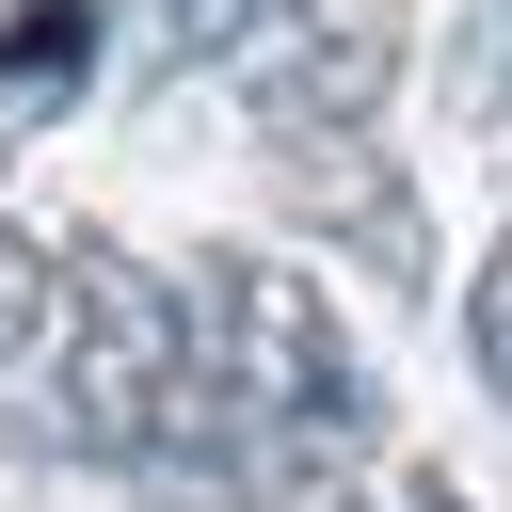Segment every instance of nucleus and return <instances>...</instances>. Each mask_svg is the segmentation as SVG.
<instances>
[{"instance_id": "obj_7", "label": "nucleus", "mask_w": 512, "mask_h": 512, "mask_svg": "<svg viewBox=\"0 0 512 512\" xmlns=\"http://www.w3.org/2000/svg\"><path fill=\"white\" fill-rule=\"evenodd\" d=\"M496 352H512V272H496V256H480V272H464V368H480V384H496Z\"/></svg>"}, {"instance_id": "obj_4", "label": "nucleus", "mask_w": 512, "mask_h": 512, "mask_svg": "<svg viewBox=\"0 0 512 512\" xmlns=\"http://www.w3.org/2000/svg\"><path fill=\"white\" fill-rule=\"evenodd\" d=\"M256 144H272V176H288V192H320V208L352 224V256H368L384 288H416V272H432V224H416V192L368 160V128H256Z\"/></svg>"}, {"instance_id": "obj_3", "label": "nucleus", "mask_w": 512, "mask_h": 512, "mask_svg": "<svg viewBox=\"0 0 512 512\" xmlns=\"http://www.w3.org/2000/svg\"><path fill=\"white\" fill-rule=\"evenodd\" d=\"M240 48H256V32H240ZM400 48H416L400 0H304V16L256 48V128H384Z\"/></svg>"}, {"instance_id": "obj_5", "label": "nucleus", "mask_w": 512, "mask_h": 512, "mask_svg": "<svg viewBox=\"0 0 512 512\" xmlns=\"http://www.w3.org/2000/svg\"><path fill=\"white\" fill-rule=\"evenodd\" d=\"M112 16H128V0H0V144H16V128H48V112H80V80H96Z\"/></svg>"}, {"instance_id": "obj_8", "label": "nucleus", "mask_w": 512, "mask_h": 512, "mask_svg": "<svg viewBox=\"0 0 512 512\" xmlns=\"http://www.w3.org/2000/svg\"><path fill=\"white\" fill-rule=\"evenodd\" d=\"M32 304H48V240H32V224H0V352L32 336Z\"/></svg>"}, {"instance_id": "obj_9", "label": "nucleus", "mask_w": 512, "mask_h": 512, "mask_svg": "<svg viewBox=\"0 0 512 512\" xmlns=\"http://www.w3.org/2000/svg\"><path fill=\"white\" fill-rule=\"evenodd\" d=\"M144 480H160L144 512H240V496H224V464H144Z\"/></svg>"}, {"instance_id": "obj_1", "label": "nucleus", "mask_w": 512, "mask_h": 512, "mask_svg": "<svg viewBox=\"0 0 512 512\" xmlns=\"http://www.w3.org/2000/svg\"><path fill=\"white\" fill-rule=\"evenodd\" d=\"M0 432L16 464H96V480H144V464H208V352H192V304L128 256V240H48V304L32 336L0 352Z\"/></svg>"}, {"instance_id": "obj_10", "label": "nucleus", "mask_w": 512, "mask_h": 512, "mask_svg": "<svg viewBox=\"0 0 512 512\" xmlns=\"http://www.w3.org/2000/svg\"><path fill=\"white\" fill-rule=\"evenodd\" d=\"M400 512H480V496H448V480H432V464H416V480H400Z\"/></svg>"}, {"instance_id": "obj_2", "label": "nucleus", "mask_w": 512, "mask_h": 512, "mask_svg": "<svg viewBox=\"0 0 512 512\" xmlns=\"http://www.w3.org/2000/svg\"><path fill=\"white\" fill-rule=\"evenodd\" d=\"M192 352H208V432H224L208 464H224V496L368 464V368H352L320 272H288L272 240L208 256V320H192Z\"/></svg>"}, {"instance_id": "obj_6", "label": "nucleus", "mask_w": 512, "mask_h": 512, "mask_svg": "<svg viewBox=\"0 0 512 512\" xmlns=\"http://www.w3.org/2000/svg\"><path fill=\"white\" fill-rule=\"evenodd\" d=\"M272 0H144V32H160V64H224L240 32H256Z\"/></svg>"}]
</instances>
